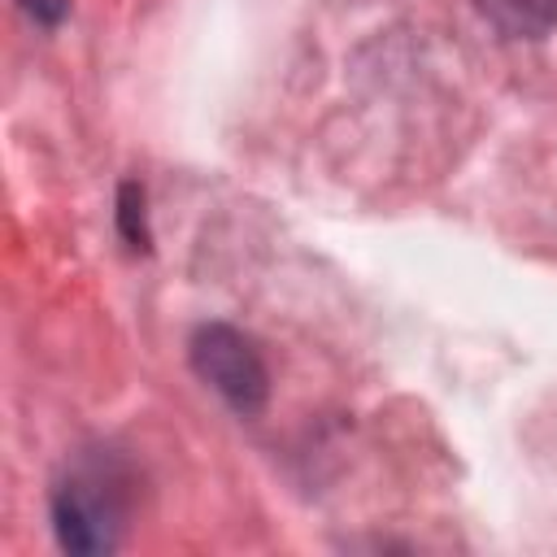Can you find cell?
Returning a JSON list of instances; mask_svg holds the SVG:
<instances>
[{
  "instance_id": "6da1fadb",
  "label": "cell",
  "mask_w": 557,
  "mask_h": 557,
  "mask_svg": "<svg viewBox=\"0 0 557 557\" xmlns=\"http://www.w3.org/2000/svg\"><path fill=\"white\" fill-rule=\"evenodd\" d=\"M191 370L235 413H257L270 396V374H265L257 344L226 322H209L191 335Z\"/></svg>"
},
{
  "instance_id": "7a4b0ae2",
  "label": "cell",
  "mask_w": 557,
  "mask_h": 557,
  "mask_svg": "<svg viewBox=\"0 0 557 557\" xmlns=\"http://www.w3.org/2000/svg\"><path fill=\"white\" fill-rule=\"evenodd\" d=\"M52 522L61 548L78 557L113 553L122 535V492L100 470H78L52 492Z\"/></svg>"
},
{
  "instance_id": "3957f363",
  "label": "cell",
  "mask_w": 557,
  "mask_h": 557,
  "mask_svg": "<svg viewBox=\"0 0 557 557\" xmlns=\"http://www.w3.org/2000/svg\"><path fill=\"white\" fill-rule=\"evenodd\" d=\"M474 9L509 39H544L557 26V0H474Z\"/></svg>"
},
{
  "instance_id": "277c9868",
  "label": "cell",
  "mask_w": 557,
  "mask_h": 557,
  "mask_svg": "<svg viewBox=\"0 0 557 557\" xmlns=\"http://www.w3.org/2000/svg\"><path fill=\"white\" fill-rule=\"evenodd\" d=\"M117 226L131 248H148V213H144V187L122 183L117 187Z\"/></svg>"
},
{
  "instance_id": "5b68a950",
  "label": "cell",
  "mask_w": 557,
  "mask_h": 557,
  "mask_svg": "<svg viewBox=\"0 0 557 557\" xmlns=\"http://www.w3.org/2000/svg\"><path fill=\"white\" fill-rule=\"evenodd\" d=\"M35 22H44V26H57L65 13H70V0H17Z\"/></svg>"
}]
</instances>
